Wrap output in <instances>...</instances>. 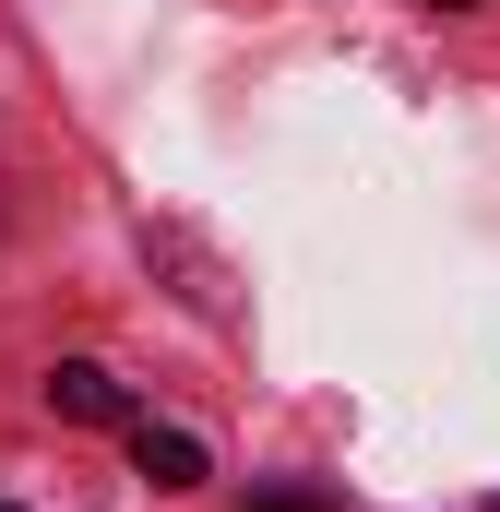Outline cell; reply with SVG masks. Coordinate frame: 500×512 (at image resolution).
I'll use <instances>...</instances> for the list:
<instances>
[{
  "label": "cell",
  "instance_id": "1",
  "mask_svg": "<svg viewBox=\"0 0 500 512\" xmlns=\"http://www.w3.org/2000/svg\"><path fill=\"white\" fill-rule=\"evenodd\" d=\"M131 477L179 501V489H203V441H191V429H167V417H143V429H131Z\"/></svg>",
  "mask_w": 500,
  "mask_h": 512
},
{
  "label": "cell",
  "instance_id": "2",
  "mask_svg": "<svg viewBox=\"0 0 500 512\" xmlns=\"http://www.w3.org/2000/svg\"><path fill=\"white\" fill-rule=\"evenodd\" d=\"M48 417L108 429V417H120V370H108V358H60V370H48Z\"/></svg>",
  "mask_w": 500,
  "mask_h": 512
},
{
  "label": "cell",
  "instance_id": "3",
  "mask_svg": "<svg viewBox=\"0 0 500 512\" xmlns=\"http://www.w3.org/2000/svg\"><path fill=\"white\" fill-rule=\"evenodd\" d=\"M250 512H334V501H322V489H262Z\"/></svg>",
  "mask_w": 500,
  "mask_h": 512
},
{
  "label": "cell",
  "instance_id": "4",
  "mask_svg": "<svg viewBox=\"0 0 500 512\" xmlns=\"http://www.w3.org/2000/svg\"><path fill=\"white\" fill-rule=\"evenodd\" d=\"M441 12H465V0H441Z\"/></svg>",
  "mask_w": 500,
  "mask_h": 512
},
{
  "label": "cell",
  "instance_id": "5",
  "mask_svg": "<svg viewBox=\"0 0 500 512\" xmlns=\"http://www.w3.org/2000/svg\"><path fill=\"white\" fill-rule=\"evenodd\" d=\"M477 512H500V501H477Z\"/></svg>",
  "mask_w": 500,
  "mask_h": 512
},
{
  "label": "cell",
  "instance_id": "6",
  "mask_svg": "<svg viewBox=\"0 0 500 512\" xmlns=\"http://www.w3.org/2000/svg\"><path fill=\"white\" fill-rule=\"evenodd\" d=\"M0 512H12V501H0Z\"/></svg>",
  "mask_w": 500,
  "mask_h": 512
}]
</instances>
